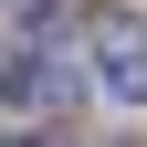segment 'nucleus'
Segmentation results:
<instances>
[{
    "label": "nucleus",
    "instance_id": "obj_2",
    "mask_svg": "<svg viewBox=\"0 0 147 147\" xmlns=\"http://www.w3.org/2000/svg\"><path fill=\"white\" fill-rule=\"evenodd\" d=\"M74 95V63L53 42H11L0 53V105H63Z\"/></svg>",
    "mask_w": 147,
    "mask_h": 147
},
{
    "label": "nucleus",
    "instance_id": "obj_1",
    "mask_svg": "<svg viewBox=\"0 0 147 147\" xmlns=\"http://www.w3.org/2000/svg\"><path fill=\"white\" fill-rule=\"evenodd\" d=\"M95 74H105V95L147 105V21H137V11H105V21H95Z\"/></svg>",
    "mask_w": 147,
    "mask_h": 147
}]
</instances>
